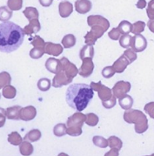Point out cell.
I'll return each instance as SVG.
<instances>
[{
  "label": "cell",
  "mask_w": 154,
  "mask_h": 156,
  "mask_svg": "<svg viewBox=\"0 0 154 156\" xmlns=\"http://www.w3.org/2000/svg\"><path fill=\"white\" fill-rule=\"evenodd\" d=\"M131 85L130 82L120 80V81H117L114 85V87H112L111 90H112L113 95L116 98L119 99L122 96H124V94L129 93L130 91H131Z\"/></svg>",
  "instance_id": "cell-8"
},
{
  "label": "cell",
  "mask_w": 154,
  "mask_h": 156,
  "mask_svg": "<svg viewBox=\"0 0 154 156\" xmlns=\"http://www.w3.org/2000/svg\"><path fill=\"white\" fill-rule=\"evenodd\" d=\"M37 116V109L32 106H25L20 111V119L24 121H30Z\"/></svg>",
  "instance_id": "cell-13"
},
{
  "label": "cell",
  "mask_w": 154,
  "mask_h": 156,
  "mask_svg": "<svg viewBox=\"0 0 154 156\" xmlns=\"http://www.w3.org/2000/svg\"><path fill=\"white\" fill-rule=\"evenodd\" d=\"M147 40L141 34H135L131 38V48L135 52H141L146 49Z\"/></svg>",
  "instance_id": "cell-7"
},
{
  "label": "cell",
  "mask_w": 154,
  "mask_h": 156,
  "mask_svg": "<svg viewBox=\"0 0 154 156\" xmlns=\"http://www.w3.org/2000/svg\"><path fill=\"white\" fill-rule=\"evenodd\" d=\"M73 80V79L70 78L63 70L61 69L60 72H58L56 76L53 78L52 80V87L55 88H60L64 86H67L71 84Z\"/></svg>",
  "instance_id": "cell-9"
},
{
  "label": "cell",
  "mask_w": 154,
  "mask_h": 156,
  "mask_svg": "<svg viewBox=\"0 0 154 156\" xmlns=\"http://www.w3.org/2000/svg\"><path fill=\"white\" fill-rule=\"evenodd\" d=\"M94 91L86 84H72L66 90L65 100L68 106L77 112L85 110L93 100Z\"/></svg>",
  "instance_id": "cell-2"
},
{
  "label": "cell",
  "mask_w": 154,
  "mask_h": 156,
  "mask_svg": "<svg viewBox=\"0 0 154 156\" xmlns=\"http://www.w3.org/2000/svg\"><path fill=\"white\" fill-rule=\"evenodd\" d=\"M22 107L20 106H14L8 107L6 109L7 119H13V120H19L20 119V111Z\"/></svg>",
  "instance_id": "cell-20"
},
{
  "label": "cell",
  "mask_w": 154,
  "mask_h": 156,
  "mask_svg": "<svg viewBox=\"0 0 154 156\" xmlns=\"http://www.w3.org/2000/svg\"><path fill=\"white\" fill-rule=\"evenodd\" d=\"M0 98H1V94H0Z\"/></svg>",
  "instance_id": "cell-53"
},
{
  "label": "cell",
  "mask_w": 154,
  "mask_h": 156,
  "mask_svg": "<svg viewBox=\"0 0 154 156\" xmlns=\"http://www.w3.org/2000/svg\"><path fill=\"white\" fill-rule=\"evenodd\" d=\"M51 86H52V83L47 78H42L37 81V88L42 92H46L50 90Z\"/></svg>",
  "instance_id": "cell-32"
},
{
  "label": "cell",
  "mask_w": 154,
  "mask_h": 156,
  "mask_svg": "<svg viewBox=\"0 0 154 156\" xmlns=\"http://www.w3.org/2000/svg\"><path fill=\"white\" fill-rule=\"evenodd\" d=\"M53 0H39V4L44 7H49L52 5Z\"/></svg>",
  "instance_id": "cell-49"
},
{
  "label": "cell",
  "mask_w": 154,
  "mask_h": 156,
  "mask_svg": "<svg viewBox=\"0 0 154 156\" xmlns=\"http://www.w3.org/2000/svg\"><path fill=\"white\" fill-rule=\"evenodd\" d=\"M90 87L93 88V91L98 92V94H99V98L101 100V101L109 100L111 97L113 96L112 90L110 89L109 87L104 86L101 81L98 82V83H96V82H91Z\"/></svg>",
  "instance_id": "cell-6"
},
{
  "label": "cell",
  "mask_w": 154,
  "mask_h": 156,
  "mask_svg": "<svg viewBox=\"0 0 154 156\" xmlns=\"http://www.w3.org/2000/svg\"><path fill=\"white\" fill-rule=\"evenodd\" d=\"M102 105H103V106H104L105 108H106V109H111L112 107H114L115 105H116V97L113 95L109 100L102 101Z\"/></svg>",
  "instance_id": "cell-47"
},
{
  "label": "cell",
  "mask_w": 154,
  "mask_h": 156,
  "mask_svg": "<svg viewBox=\"0 0 154 156\" xmlns=\"http://www.w3.org/2000/svg\"><path fill=\"white\" fill-rule=\"evenodd\" d=\"M131 38H132V37L130 34H122L120 38L118 39L120 46L123 48H125V49L130 48L131 44Z\"/></svg>",
  "instance_id": "cell-36"
},
{
  "label": "cell",
  "mask_w": 154,
  "mask_h": 156,
  "mask_svg": "<svg viewBox=\"0 0 154 156\" xmlns=\"http://www.w3.org/2000/svg\"><path fill=\"white\" fill-rule=\"evenodd\" d=\"M8 142L11 143L13 146H19L20 144L23 142V138L21 137V135L19 134L18 132H12L9 135H8Z\"/></svg>",
  "instance_id": "cell-28"
},
{
  "label": "cell",
  "mask_w": 154,
  "mask_h": 156,
  "mask_svg": "<svg viewBox=\"0 0 154 156\" xmlns=\"http://www.w3.org/2000/svg\"><path fill=\"white\" fill-rule=\"evenodd\" d=\"M93 7V4L90 0H77L75 2L76 12L79 14L88 13Z\"/></svg>",
  "instance_id": "cell-16"
},
{
  "label": "cell",
  "mask_w": 154,
  "mask_h": 156,
  "mask_svg": "<svg viewBox=\"0 0 154 156\" xmlns=\"http://www.w3.org/2000/svg\"><path fill=\"white\" fill-rule=\"evenodd\" d=\"M23 13L25 16V18L28 19L29 21L31 20V19H38V17H39L38 11L37 10V8H35V7H26L25 10L23 11Z\"/></svg>",
  "instance_id": "cell-27"
},
{
  "label": "cell",
  "mask_w": 154,
  "mask_h": 156,
  "mask_svg": "<svg viewBox=\"0 0 154 156\" xmlns=\"http://www.w3.org/2000/svg\"><path fill=\"white\" fill-rule=\"evenodd\" d=\"M124 120L128 124H135V132L139 134L144 133L149 127L145 114L137 109L125 110L124 113Z\"/></svg>",
  "instance_id": "cell-3"
},
{
  "label": "cell",
  "mask_w": 154,
  "mask_h": 156,
  "mask_svg": "<svg viewBox=\"0 0 154 156\" xmlns=\"http://www.w3.org/2000/svg\"><path fill=\"white\" fill-rule=\"evenodd\" d=\"M87 24L89 26H92L93 25H102L105 30L107 31L110 27V22L108 19L104 18L103 16L100 15H92L87 18Z\"/></svg>",
  "instance_id": "cell-12"
},
{
  "label": "cell",
  "mask_w": 154,
  "mask_h": 156,
  "mask_svg": "<svg viewBox=\"0 0 154 156\" xmlns=\"http://www.w3.org/2000/svg\"><path fill=\"white\" fill-rule=\"evenodd\" d=\"M41 30V25L38 21V19H34L30 20L29 25H25L24 28V32L25 35L31 36L32 34L37 33Z\"/></svg>",
  "instance_id": "cell-17"
},
{
  "label": "cell",
  "mask_w": 154,
  "mask_h": 156,
  "mask_svg": "<svg viewBox=\"0 0 154 156\" xmlns=\"http://www.w3.org/2000/svg\"><path fill=\"white\" fill-rule=\"evenodd\" d=\"M94 56V48L93 45H84L79 51V58L80 59H84L85 58H92Z\"/></svg>",
  "instance_id": "cell-25"
},
{
  "label": "cell",
  "mask_w": 154,
  "mask_h": 156,
  "mask_svg": "<svg viewBox=\"0 0 154 156\" xmlns=\"http://www.w3.org/2000/svg\"><path fill=\"white\" fill-rule=\"evenodd\" d=\"M86 123L87 125L90 126H95L98 125L99 121V116L95 113L93 112H89L86 114Z\"/></svg>",
  "instance_id": "cell-34"
},
{
  "label": "cell",
  "mask_w": 154,
  "mask_h": 156,
  "mask_svg": "<svg viewBox=\"0 0 154 156\" xmlns=\"http://www.w3.org/2000/svg\"><path fill=\"white\" fill-rule=\"evenodd\" d=\"M41 136H42L41 132L39 131L38 129H32L28 133L25 134V136L24 137V140H28L30 142H36V141L40 140Z\"/></svg>",
  "instance_id": "cell-26"
},
{
  "label": "cell",
  "mask_w": 154,
  "mask_h": 156,
  "mask_svg": "<svg viewBox=\"0 0 154 156\" xmlns=\"http://www.w3.org/2000/svg\"><path fill=\"white\" fill-rule=\"evenodd\" d=\"M7 6L12 11H19L23 6V0H8Z\"/></svg>",
  "instance_id": "cell-39"
},
{
  "label": "cell",
  "mask_w": 154,
  "mask_h": 156,
  "mask_svg": "<svg viewBox=\"0 0 154 156\" xmlns=\"http://www.w3.org/2000/svg\"><path fill=\"white\" fill-rule=\"evenodd\" d=\"M76 41H77V39H76V37L73 34H67V35L64 36V37L62 38L61 43L64 46V48L69 49V48L73 47L76 44Z\"/></svg>",
  "instance_id": "cell-23"
},
{
  "label": "cell",
  "mask_w": 154,
  "mask_h": 156,
  "mask_svg": "<svg viewBox=\"0 0 154 156\" xmlns=\"http://www.w3.org/2000/svg\"><path fill=\"white\" fill-rule=\"evenodd\" d=\"M91 31H88L85 36V40L86 44L88 45H94L98 38L102 37L106 30L102 25H93L91 26Z\"/></svg>",
  "instance_id": "cell-5"
},
{
  "label": "cell",
  "mask_w": 154,
  "mask_h": 156,
  "mask_svg": "<svg viewBox=\"0 0 154 156\" xmlns=\"http://www.w3.org/2000/svg\"><path fill=\"white\" fill-rule=\"evenodd\" d=\"M118 150L117 149H113V148H111V151H109L107 154H105V156H109V155H118Z\"/></svg>",
  "instance_id": "cell-52"
},
{
  "label": "cell",
  "mask_w": 154,
  "mask_h": 156,
  "mask_svg": "<svg viewBox=\"0 0 154 156\" xmlns=\"http://www.w3.org/2000/svg\"><path fill=\"white\" fill-rule=\"evenodd\" d=\"M86 114L82 113L81 112H75L72 116H70L66 122L67 126V134L70 136H79L82 134V127L86 122Z\"/></svg>",
  "instance_id": "cell-4"
},
{
  "label": "cell",
  "mask_w": 154,
  "mask_h": 156,
  "mask_svg": "<svg viewBox=\"0 0 154 156\" xmlns=\"http://www.w3.org/2000/svg\"><path fill=\"white\" fill-rule=\"evenodd\" d=\"M102 76L105 79H110L111 77H113L114 74L116 73L115 70L113 68V66H105V68L102 70Z\"/></svg>",
  "instance_id": "cell-42"
},
{
  "label": "cell",
  "mask_w": 154,
  "mask_h": 156,
  "mask_svg": "<svg viewBox=\"0 0 154 156\" xmlns=\"http://www.w3.org/2000/svg\"><path fill=\"white\" fill-rule=\"evenodd\" d=\"M130 64L131 63L128 60V58L123 54V55L119 57L115 62L113 63L112 66H113V68H114L115 72L117 73H122L124 72V70L126 69V67L129 66Z\"/></svg>",
  "instance_id": "cell-18"
},
{
  "label": "cell",
  "mask_w": 154,
  "mask_h": 156,
  "mask_svg": "<svg viewBox=\"0 0 154 156\" xmlns=\"http://www.w3.org/2000/svg\"><path fill=\"white\" fill-rule=\"evenodd\" d=\"M45 68L50 73L57 74L62 69V64L60 59H57L55 58H49L45 62Z\"/></svg>",
  "instance_id": "cell-14"
},
{
  "label": "cell",
  "mask_w": 154,
  "mask_h": 156,
  "mask_svg": "<svg viewBox=\"0 0 154 156\" xmlns=\"http://www.w3.org/2000/svg\"><path fill=\"white\" fill-rule=\"evenodd\" d=\"M133 103H134V100L132 99V97L127 94H124V96L118 99V104L124 110L131 109V106H133Z\"/></svg>",
  "instance_id": "cell-21"
},
{
  "label": "cell",
  "mask_w": 154,
  "mask_h": 156,
  "mask_svg": "<svg viewBox=\"0 0 154 156\" xmlns=\"http://www.w3.org/2000/svg\"><path fill=\"white\" fill-rule=\"evenodd\" d=\"M30 41H31V44L33 45L36 48H40L44 50L45 47V41L41 37H39L38 35H35V36H31L30 37Z\"/></svg>",
  "instance_id": "cell-29"
},
{
  "label": "cell",
  "mask_w": 154,
  "mask_h": 156,
  "mask_svg": "<svg viewBox=\"0 0 154 156\" xmlns=\"http://www.w3.org/2000/svg\"><path fill=\"white\" fill-rule=\"evenodd\" d=\"M34 151V148H33V146L31 145L30 141L28 140H25L23 141L22 143L19 145V152L22 155L24 156H29L32 154Z\"/></svg>",
  "instance_id": "cell-22"
},
{
  "label": "cell",
  "mask_w": 154,
  "mask_h": 156,
  "mask_svg": "<svg viewBox=\"0 0 154 156\" xmlns=\"http://www.w3.org/2000/svg\"><path fill=\"white\" fill-rule=\"evenodd\" d=\"M2 95L8 100H12L16 97L17 95V89L11 86V85H7L5 87L3 88L2 91Z\"/></svg>",
  "instance_id": "cell-24"
},
{
  "label": "cell",
  "mask_w": 154,
  "mask_h": 156,
  "mask_svg": "<svg viewBox=\"0 0 154 156\" xmlns=\"http://www.w3.org/2000/svg\"><path fill=\"white\" fill-rule=\"evenodd\" d=\"M60 60H61L62 64V70L70 78L74 79L78 75V73H79V69H78V67L74 65L73 63L70 62V60L68 59L67 58H65V57H63Z\"/></svg>",
  "instance_id": "cell-11"
},
{
  "label": "cell",
  "mask_w": 154,
  "mask_h": 156,
  "mask_svg": "<svg viewBox=\"0 0 154 156\" xmlns=\"http://www.w3.org/2000/svg\"><path fill=\"white\" fill-rule=\"evenodd\" d=\"M147 27L149 28V30L152 31V33H154V19H150L147 22Z\"/></svg>",
  "instance_id": "cell-51"
},
{
  "label": "cell",
  "mask_w": 154,
  "mask_h": 156,
  "mask_svg": "<svg viewBox=\"0 0 154 156\" xmlns=\"http://www.w3.org/2000/svg\"><path fill=\"white\" fill-rule=\"evenodd\" d=\"M6 110L0 107V127H3L6 121Z\"/></svg>",
  "instance_id": "cell-48"
},
{
  "label": "cell",
  "mask_w": 154,
  "mask_h": 156,
  "mask_svg": "<svg viewBox=\"0 0 154 156\" xmlns=\"http://www.w3.org/2000/svg\"><path fill=\"white\" fill-rule=\"evenodd\" d=\"M146 14L149 19H154V0H151L148 3Z\"/></svg>",
  "instance_id": "cell-46"
},
{
  "label": "cell",
  "mask_w": 154,
  "mask_h": 156,
  "mask_svg": "<svg viewBox=\"0 0 154 156\" xmlns=\"http://www.w3.org/2000/svg\"><path fill=\"white\" fill-rule=\"evenodd\" d=\"M58 12L62 18H68L73 12V5L69 1H62L58 5Z\"/></svg>",
  "instance_id": "cell-19"
},
{
  "label": "cell",
  "mask_w": 154,
  "mask_h": 156,
  "mask_svg": "<svg viewBox=\"0 0 154 156\" xmlns=\"http://www.w3.org/2000/svg\"><path fill=\"white\" fill-rule=\"evenodd\" d=\"M67 126L64 123H59L57 124L53 128V133L57 137H62L65 134H67Z\"/></svg>",
  "instance_id": "cell-33"
},
{
  "label": "cell",
  "mask_w": 154,
  "mask_h": 156,
  "mask_svg": "<svg viewBox=\"0 0 154 156\" xmlns=\"http://www.w3.org/2000/svg\"><path fill=\"white\" fill-rule=\"evenodd\" d=\"M146 5H147V3L145 0H138V3L136 4V6L138 9H144V8H145Z\"/></svg>",
  "instance_id": "cell-50"
},
{
  "label": "cell",
  "mask_w": 154,
  "mask_h": 156,
  "mask_svg": "<svg viewBox=\"0 0 154 156\" xmlns=\"http://www.w3.org/2000/svg\"><path fill=\"white\" fill-rule=\"evenodd\" d=\"M144 110L152 119H154V102L147 103L144 107Z\"/></svg>",
  "instance_id": "cell-45"
},
{
  "label": "cell",
  "mask_w": 154,
  "mask_h": 156,
  "mask_svg": "<svg viewBox=\"0 0 154 156\" xmlns=\"http://www.w3.org/2000/svg\"><path fill=\"white\" fill-rule=\"evenodd\" d=\"M93 142L96 147H99L100 148H105L109 147L108 140H106L102 136H94L93 139Z\"/></svg>",
  "instance_id": "cell-37"
},
{
  "label": "cell",
  "mask_w": 154,
  "mask_h": 156,
  "mask_svg": "<svg viewBox=\"0 0 154 156\" xmlns=\"http://www.w3.org/2000/svg\"><path fill=\"white\" fill-rule=\"evenodd\" d=\"M108 144H109V147L113 149H117L118 151H120V149L122 148V146H123V142L122 140L117 138V136H111L108 139Z\"/></svg>",
  "instance_id": "cell-31"
},
{
  "label": "cell",
  "mask_w": 154,
  "mask_h": 156,
  "mask_svg": "<svg viewBox=\"0 0 154 156\" xmlns=\"http://www.w3.org/2000/svg\"><path fill=\"white\" fill-rule=\"evenodd\" d=\"M25 32L11 21L0 24V51L11 53L19 49L25 40Z\"/></svg>",
  "instance_id": "cell-1"
},
{
  "label": "cell",
  "mask_w": 154,
  "mask_h": 156,
  "mask_svg": "<svg viewBox=\"0 0 154 156\" xmlns=\"http://www.w3.org/2000/svg\"><path fill=\"white\" fill-rule=\"evenodd\" d=\"M122 34H123V33H122L121 31L119 30V28H118V27H115V28H112L111 31H109L108 36H109V37H110L111 39H112V40H118V39L120 38Z\"/></svg>",
  "instance_id": "cell-43"
},
{
  "label": "cell",
  "mask_w": 154,
  "mask_h": 156,
  "mask_svg": "<svg viewBox=\"0 0 154 156\" xmlns=\"http://www.w3.org/2000/svg\"><path fill=\"white\" fill-rule=\"evenodd\" d=\"M12 82V77L9 73L2 72L0 73V89L4 88L7 85H10Z\"/></svg>",
  "instance_id": "cell-35"
},
{
  "label": "cell",
  "mask_w": 154,
  "mask_h": 156,
  "mask_svg": "<svg viewBox=\"0 0 154 156\" xmlns=\"http://www.w3.org/2000/svg\"><path fill=\"white\" fill-rule=\"evenodd\" d=\"M145 23L143 21H137L133 25H132V29L131 32L133 34H140L141 32L145 31Z\"/></svg>",
  "instance_id": "cell-40"
},
{
  "label": "cell",
  "mask_w": 154,
  "mask_h": 156,
  "mask_svg": "<svg viewBox=\"0 0 154 156\" xmlns=\"http://www.w3.org/2000/svg\"><path fill=\"white\" fill-rule=\"evenodd\" d=\"M119 28V30L123 34H129L130 32H131V29H132V25L130 23L129 21L126 20H123L119 23V25L117 26Z\"/></svg>",
  "instance_id": "cell-38"
},
{
  "label": "cell",
  "mask_w": 154,
  "mask_h": 156,
  "mask_svg": "<svg viewBox=\"0 0 154 156\" xmlns=\"http://www.w3.org/2000/svg\"><path fill=\"white\" fill-rule=\"evenodd\" d=\"M82 65L79 70V74L83 78H88L93 74L94 70V64H93L92 58H85L82 59Z\"/></svg>",
  "instance_id": "cell-10"
},
{
  "label": "cell",
  "mask_w": 154,
  "mask_h": 156,
  "mask_svg": "<svg viewBox=\"0 0 154 156\" xmlns=\"http://www.w3.org/2000/svg\"><path fill=\"white\" fill-rule=\"evenodd\" d=\"M44 53L45 52H44V50H43V49L34 47L30 51V57L33 59H38V58H40L41 57L43 56Z\"/></svg>",
  "instance_id": "cell-41"
},
{
  "label": "cell",
  "mask_w": 154,
  "mask_h": 156,
  "mask_svg": "<svg viewBox=\"0 0 154 156\" xmlns=\"http://www.w3.org/2000/svg\"><path fill=\"white\" fill-rule=\"evenodd\" d=\"M123 54L128 58V60H129L131 64L132 62H134L136 59H137V54H136L135 51L132 50L131 48L126 49V50L124 51Z\"/></svg>",
  "instance_id": "cell-44"
},
{
  "label": "cell",
  "mask_w": 154,
  "mask_h": 156,
  "mask_svg": "<svg viewBox=\"0 0 154 156\" xmlns=\"http://www.w3.org/2000/svg\"><path fill=\"white\" fill-rule=\"evenodd\" d=\"M63 46L60 44H54L52 42H46L44 47V52L52 56H59L63 52Z\"/></svg>",
  "instance_id": "cell-15"
},
{
  "label": "cell",
  "mask_w": 154,
  "mask_h": 156,
  "mask_svg": "<svg viewBox=\"0 0 154 156\" xmlns=\"http://www.w3.org/2000/svg\"><path fill=\"white\" fill-rule=\"evenodd\" d=\"M12 17V11L7 6L0 7V21L6 22L9 21Z\"/></svg>",
  "instance_id": "cell-30"
}]
</instances>
